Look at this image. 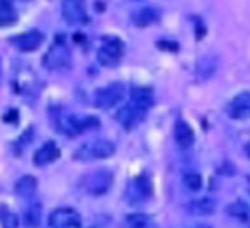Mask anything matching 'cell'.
Instances as JSON below:
<instances>
[{
    "label": "cell",
    "instance_id": "cell-18",
    "mask_svg": "<svg viewBox=\"0 0 250 228\" xmlns=\"http://www.w3.org/2000/svg\"><path fill=\"white\" fill-rule=\"evenodd\" d=\"M36 188H38V182L34 176H22L16 182V192L22 196V198H32L36 196Z\"/></svg>",
    "mask_w": 250,
    "mask_h": 228
},
{
    "label": "cell",
    "instance_id": "cell-22",
    "mask_svg": "<svg viewBox=\"0 0 250 228\" xmlns=\"http://www.w3.org/2000/svg\"><path fill=\"white\" fill-rule=\"evenodd\" d=\"M16 20H18V14L14 12L12 6H8V4H0V28H2V26H12V24H16Z\"/></svg>",
    "mask_w": 250,
    "mask_h": 228
},
{
    "label": "cell",
    "instance_id": "cell-8",
    "mask_svg": "<svg viewBox=\"0 0 250 228\" xmlns=\"http://www.w3.org/2000/svg\"><path fill=\"white\" fill-rule=\"evenodd\" d=\"M50 228H82V220H80V214L74 210V208H56L50 218Z\"/></svg>",
    "mask_w": 250,
    "mask_h": 228
},
{
    "label": "cell",
    "instance_id": "cell-5",
    "mask_svg": "<svg viewBox=\"0 0 250 228\" xmlns=\"http://www.w3.org/2000/svg\"><path fill=\"white\" fill-rule=\"evenodd\" d=\"M122 54H124L122 42L114 36H108L98 50V62L102 66H116L122 60Z\"/></svg>",
    "mask_w": 250,
    "mask_h": 228
},
{
    "label": "cell",
    "instance_id": "cell-11",
    "mask_svg": "<svg viewBox=\"0 0 250 228\" xmlns=\"http://www.w3.org/2000/svg\"><path fill=\"white\" fill-rule=\"evenodd\" d=\"M44 42V34L38 32V30H30V32H24L14 38V44L18 50L22 52H30V50H36L40 44Z\"/></svg>",
    "mask_w": 250,
    "mask_h": 228
},
{
    "label": "cell",
    "instance_id": "cell-16",
    "mask_svg": "<svg viewBox=\"0 0 250 228\" xmlns=\"http://www.w3.org/2000/svg\"><path fill=\"white\" fill-rule=\"evenodd\" d=\"M42 218V206H40L38 198L32 196V198H26V204H24V222L26 226H36Z\"/></svg>",
    "mask_w": 250,
    "mask_h": 228
},
{
    "label": "cell",
    "instance_id": "cell-1",
    "mask_svg": "<svg viewBox=\"0 0 250 228\" xmlns=\"http://www.w3.org/2000/svg\"><path fill=\"white\" fill-rule=\"evenodd\" d=\"M114 144L110 140H104V138H98V140H90V142H84L74 150V160H80V162H90V160H102V158H110L114 154Z\"/></svg>",
    "mask_w": 250,
    "mask_h": 228
},
{
    "label": "cell",
    "instance_id": "cell-3",
    "mask_svg": "<svg viewBox=\"0 0 250 228\" xmlns=\"http://www.w3.org/2000/svg\"><path fill=\"white\" fill-rule=\"evenodd\" d=\"M112 172L110 170H94L90 174H86L80 180L82 188H84L88 194H104L110 190L112 186Z\"/></svg>",
    "mask_w": 250,
    "mask_h": 228
},
{
    "label": "cell",
    "instance_id": "cell-26",
    "mask_svg": "<svg viewBox=\"0 0 250 228\" xmlns=\"http://www.w3.org/2000/svg\"><path fill=\"white\" fill-rule=\"evenodd\" d=\"M248 192H250V178H248Z\"/></svg>",
    "mask_w": 250,
    "mask_h": 228
},
{
    "label": "cell",
    "instance_id": "cell-2",
    "mask_svg": "<svg viewBox=\"0 0 250 228\" xmlns=\"http://www.w3.org/2000/svg\"><path fill=\"white\" fill-rule=\"evenodd\" d=\"M100 122L98 118L94 116H72V114H64L56 120V128L66 134V136H76L84 130H90V128H98Z\"/></svg>",
    "mask_w": 250,
    "mask_h": 228
},
{
    "label": "cell",
    "instance_id": "cell-25",
    "mask_svg": "<svg viewBox=\"0 0 250 228\" xmlns=\"http://www.w3.org/2000/svg\"><path fill=\"white\" fill-rule=\"evenodd\" d=\"M244 154H246V156L250 158V142H248V144H246V146H244Z\"/></svg>",
    "mask_w": 250,
    "mask_h": 228
},
{
    "label": "cell",
    "instance_id": "cell-9",
    "mask_svg": "<svg viewBox=\"0 0 250 228\" xmlns=\"http://www.w3.org/2000/svg\"><path fill=\"white\" fill-rule=\"evenodd\" d=\"M228 114L234 120H246L250 118V92H240L236 94L230 104H228Z\"/></svg>",
    "mask_w": 250,
    "mask_h": 228
},
{
    "label": "cell",
    "instance_id": "cell-23",
    "mask_svg": "<svg viewBox=\"0 0 250 228\" xmlns=\"http://www.w3.org/2000/svg\"><path fill=\"white\" fill-rule=\"evenodd\" d=\"M182 180H184V186H186V188L192 190V192H196V190H200V188H202V176H200L198 172H194V170L186 172Z\"/></svg>",
    "mask_w": 250,
    "mask_h": 228
},
{
    "label": "cell",
    "instance_id": "cell-6",
    "mask_svg": "<svg viewBox=\"0 0 250 228\" xmlns=\"http://www.w3.org/2000/svg\"><path fill=\"white\" fill-rule=\"evenodd\" d=\"M62 18L64 22L78 26L88 22V12L84 0H62Z\"/></svg>",
    "mask_w": 250,
    "mask_h": 228
},
{
    "label": "cell",
    "instance_id": "cell-7",
    "mask_svg": "<svg viewBox=\"0 0 250 228\" xmlns=\"http://www.w3.org/2000/svg\"><path fill=\"white\" fill-rule=\"evenodd\" d=\"M122 98H124V86L118 84V82H114V84H108V86L96 90V94H94V104H96L98 108L106 110V108L116 106Z\"/></svg>",
    "mask_w": 250,
    "mask_h": 228
},
{
    "label": "cell",
    "instance_id": "cell-15",
    "mask_svg": "<svg viewBox=\"0 0 250 228\" xmlns=\"http://www.w3.org/2000/svg\"><path fill=\"white\" fill-rule=\"evenodd\" d=\"M174 140L180 148H190L192 142H194V132L190 128V124H186L184 120H178L176 126H174Z\"/></svg>",
    "mask_w": 250,
    "mask_h": 228
},
{
    "label": "cell",
    "instance_id": "cell-17",
    "mask_svg": "<svg viewBox=\"0 0 250 228\" xmlns=\"http://www.w3.org/2000/svg\"><path fill=\"white\" fill-rule=\"evenodd\" d=\"M132 20H134L136 26H150V24H156L158 20H160V10L154 8V6H144V8H140L138 12H134Z\"/></svg>",
    "mask_w": 250,
    "mask_h": 228
},
{
    "label": "cell",
    "instance_id": "cell-19",
    "mask_svg": "<svg viewBox=\"0 0 250 228\" xmlns=\"http://www.w3.org/2000/svg\"><path fill=\"white\" fill-rule=\"evenodd\" d=\"M188 212L196 214V216H208V214L214 212V202L210 198L192 200V202H188Z\"/></svg>",
    "mask_w": 250,
    "mask_h": 228
},
{
    "label": "cell",
    "instance_id": "cell-12",
    "mask_svg": "<svg viewBox=\"0 0 250 228\" xmlns=\"http://www.w3.org/2000/svg\"><path fill=\"white\" fill-rule=\"evenodd\" d=\"M152 102H154L152 88H148V86H134L130 90V104H134L136 108L146 112L152 106Z\"/></svg>",
    "mask_w": 250,
    "mask_h": 228
},
{
    "label": "cell",
    "instance_id": "cell-14",
    "mask_svg": "<svg viewBox=\"0 0 250 228\" xmlns=\"http://www.w3.org/2000/svg\"><path fill=\"white\" fill-rule=\"evenodd\" d=\"M144 114H146V112L140 110V108H136L134 104H126V106H122V110L116 114V120H118L120 124H124L126 128H132L134 124H138V122L142 120Z\"/></svg>",
    "mask_w": 250,
    "mask_h": 228
},
{
    "label": "cell",
    "instance_id": "cell-24",
    "mask_svg": "<svg viewBox=\"0 0 250 228\" xmlns=\"http://www.w3.org/2000/svg\"><path fill=\"white\" fill-rule=\"evenodd\" d=\"M16 116H18L16 110H12V112H6V114H4V120H6V122H10V120L16 122Z\"/></svg>",
    "mask_w": 250,
    "mask_h": 228
},
{
    "label": "cell",
    "instance_id": "cell-21",
    "mask_svg": "<svg viewBox=\"0 0 250 228\" xmlns=\"http://www.w3.org/2000/svg\"><path fill=\"white\" fill-rule=\"evenodd\" d=\"M226 212L230 214L232 218L240 220V222H246V220L250 218V208H248V204H244L242 200H236V202H232V204H228Z\"/></svg>",
    "mask_w": 250,
    "mask_h": 228
},
{
    "label": "cell",
    "instance_id": "cell-20",
    "mask_svg": "<svg viewBox=\"0 0 250 228\" xmlns=\"http://www.w3.org/2000/svg\"><path fill=\"white\" fill-rule=\"evenodd\" d=\"M124 224L128 228H154V218L148 214H128Z\"/></svg>",
    "mask_w": 250,
    "mask_h": 228
},
{
    "label": "cell",
    "instance_id": "cell-13",
    "mask_svg": "<svg viewBox=\"0 0 250 228\" xmlns=\"http://www.w3.org/2000/svg\"><path fill=\"white\" fill-rule=\"evenodd\" d=\"M152 196V182L150 176L142 174L138 178H134L132 186H130V198L132 200H146Z\"/></svg>",
    "mask_w": 250,
    "mask_h": 228
},
{
    "label": "cell",
    "instance_id": "cell-10",
    "mask_svg": "<svg viewBox=\"0 0 250 228\" xmlns=\"http://www.w3.org/2000/svg\"><path fill=\"white\" fill-rule=\"evenodd\" d=\"M60 148L56 142H44L36 152H34V164L36 166H48L54 160H58Z\"/></svg>",
    "mask_w": 250,
    "mask_h": 228
},
{
    "label": "cell",
    "instance_id": "cell-4",
    "mask_svg": "<svg viewBox=\"0 0 250 228\" xmlns=\"http://www.w3.org/2000/svg\"><path fill=\"white\" fill-rule=\"evenodd\" d=\"M42 64L48 70H66L70 66V52L62 44V40H56V44L48 48V52L42 58Z\"/></svg>",
    "mask_w": 250,
    "mask_h": 228
}]
</instances>
